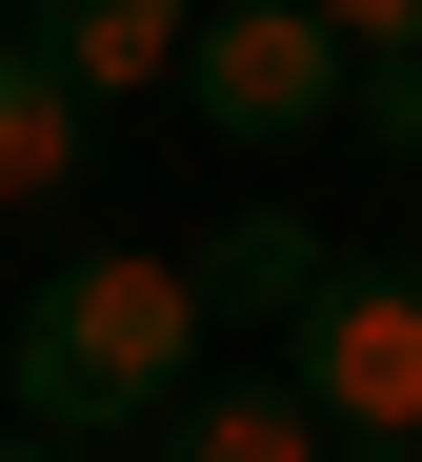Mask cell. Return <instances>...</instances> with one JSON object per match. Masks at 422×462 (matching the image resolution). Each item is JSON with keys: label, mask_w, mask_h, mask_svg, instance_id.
I'll return each mask as SVG.
<instances>
[{"label": "cell", "mask_w": 422, "mask_h": 462, "mask_svg": "<svg viewBox=\"0 0 422 462\" xmlns=\"http://www.w3.org/2000/svg\"><path fill=\"white\" fill-rule=\"evenodd\" d=\"M202 282L182 262H141V242H101V262H61L21 322H0V402H21L41 442H161V402L202 382Z\"/></svg>", "instance_id": "obj_1"}, {"label": "cell", "mask_w": 422, "mask_h": 462, "mask_svg": "<svg viewBox=\"0 0 422 462\" xmlns=\"http://www.w3.org/2000/svg\"><path fill=\"white\" fill-rule=\"evenodd\" d=\"M282 382L322 402V442H422V262H322V301L282 322Z\"/></svg>", "instance_id": "obj_2"}, {"label": "cell", "mask_w": 422, "mask_h": 462, "mask_svg": "<svg viewBox=\"0 0 422 462\" xmlns=\"http://www.w3.org/2000/svg\"><path fill=\"white\" fill-rule=\"evenodd\" d=\"M342 21L322 0H202V41H182V101L221 121V141H322L342 121Z\"/></svg>", "instance_id": "obj_3"}, {"label": "cell", "mask_w": 422, "mask_h": 462, "mask_svg": "<svg viewBox=\"0 0 422 462\" xmlns=\"http://www.w3.org/2000/svg\"><path fill=\"white\" fill-rule=\"evenodd\" d=\"M322 262H342V242H322L302 201H241V221H202V242H182V282H202V322H241V342H282L302 301H322Z\"/></svg>", "instance_id": "obj_4"}, {"label": "cell", "mask_w": 422, "mask_h": 462, "mask_svg": "<svg viewBox=\"0 0 422 462\" xmlns=\"http://www.w3.org/2000/svg\"><path fill=\"white\" fill-rule=\"evenodd\" d=\"M80 101H141V81H182V41H202V0H0Z\"/></svg>", "instance_id": "obj_5"}, {"label": "cell", "mask_w": 422, "mask_h": 462, "mask_svg": "<svg viewBox=\"0 0 422 462\" xmlns=\"http://www.w3.org/2000/svg\"><path fill=\"white\" fill-rule=\"evenodd\" d=\"M80 162H101V101H80L21 21H0V201H61Z\"/></svg>", "instance_id": "obj_6"}, {"label": "cell", "mask_w": 422, "mask_h": 462, "mask_svg": "<svg viewBox=\"0 0 422 462\" xmlns=\"http://www.w3.org/2000/svg\"><path fill=\"white\" fill-rule=\"evenodd\" d=\"M161 462H322V402L282 362H241V382H182L161 402Z\"/></svg>", "instance_id": "obj_7"}, {"label": "cell", "mask_w": 422, "mask_h": 462, "mask_svg": "<svg viewBox=\"0 0 422 462\" xmlns=\"http://www.w3.org/2000/svg\"><path fill=\"white\" fill-rule=\"evenodd\" d=\"M342 121H362V162H402V181H422V41H402V60H362Z\"/></svg>", "instance_id": "obj_8"}, {"label": "cell", "mask_w": 422, "mask_h": 462, "mask_svg": "<svg viewBox=\"0 0 422 462\" xmlns=\"http://www.w3.org/2000/svg\"><path fill=\"white\" fill-rule=\"evenodd\" d=\"M322 21H342V60H402V41H422V0H322Z\"/></svg>", "instance_id": "obj_9"}, {"label": "cell", "mask_w": 422, "mask_h": 462, "mask_svg": "<svg viewBox=\"0 0 422 462\" xmlns=\"http://www.w3.org/2000/svg\"><path fill=\"white\" fill-rule=\"evenodd\" d=\"M0 462H121V442H41V422H0Z\"/></svg>", "instance_id": "obj_10"}, {"label": "cell", "mask_w": 422, "mask_h": 462, "mask_svg": "<svg viewBox=\"0 0 422 462\" xmlns=\"http://www.w3.org/2000/svg\"><path fill=\"white\" fill-rule=\"evenodd\" d=\"M322 462H422V442H322Z\"/></svg>", "instance_id": "obj_11"}]
</instances>
